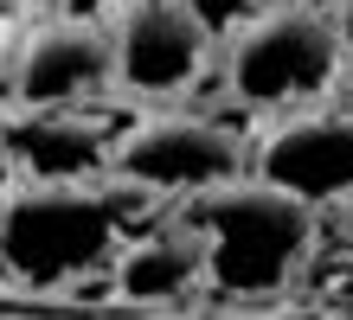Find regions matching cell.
Here are the masks:
<instances>
[{
  "label": "cell",
  "mask_w": 353,
  "mask_h": 320,
  "mask_svg": "<svg viewBox=\"0 0 353 320\" xmlns=\"http://www.w3.org/2000/svg\"><path fill=\"white\" fill-rule=\"evenodd\" d=\"M186 224L205 244V288L232 301H263L302 282L321 250V205L263 173H232L186 199Z\"/></svg>",
  "instance_id": "cell-1"
},
{
  "label": "cell",
  "mask_w": 353,
  "mask_h": 320,
  "mask_svg": "<svg viewBox=\"0 0 353 320\" xmlns=\"http://www.w3.org/2000/svg\"><path fill=\"white\" fill-rule=\"evenodd\" d=\"M110 180V173H103ZM148 205L135 186L90 180H19L0 192V269L26 288H71L110 269L129 218Z\"/></svg>",
  "instance_id": "cell-2"
},
{
  "label": "cell",
  "mask_w": 353,
  "mask_h": 320,
  "mask_svg": "<svg viewBox=\"0 0 353 320\" xmlns=\"http://www.w3.org/2000/svg\"><path fill=\"white\" fill-rule=\"evenodd\" d=\"M347 71L334 19L315 0H270L232 32L225 52V83L244 109H302L334 90Z\"/></svg>",
  "instance_id": "cell-3"
},
{
  "label": "cell",
  "mask_w": 353,
  "mask_h": 320,
  "mask_svg": "<svg viewBox=\"0 0 353 320\" xmlns=\"http://www.w3.org/2000/svg\"><path fill=\"white\" fill-rule=\"evenodd\" d=\"M244 167H251V147L219 116L154 109V116H135L110 141V167L103 173L148 192V199H193V192L244 173Z\"/></svg>",
  "instance_id": "cell-4"
},
{
  "label": "cell",
  "mask_w": 353,
  "mask_h": 320,
  "mask_svg": "<svg viewBox=\"0 0 353 320\" xmlns=\"http://www.w3.org/2000/svg\"><path fill=\"white\" fill-rule=\"evenodd\" d=\"M110 52H116V83L129 96L168 103L205 71L212 32H205V19L186 0H116Z\"/></svg>",
  "instance_id": "cell-5"
},
{
  "label": "cell",
  "mask_w": 353,
  "mask_h": 320,
  "mask_svg": "<svg viewBox=\"0 0 353 320\" xmlns=\"http://www.w3.org/2000/svg\"><path fill=\"white\" fill-rule=\"evenodd\" d=\"M251 173L302 192L308 205L353 199V109H289L276 128H263L251 147Z\"/></svg>",
  "instance_id": "cell-6"
},
{
  "label": "cell",
  "mask_w": 353,
  "mask_h": 320,
  "mask_svg": "<svg viewBox=\"0 0 353 320\" xmlns=\"http://www.w3.org/2000/svg\"><path fill=\"white\" fill-rule=\"evenodd\" d=\"M116 83L110 32L90 19H52L39 26L13 58V109H58V103H90Z\"/></svg>",
  "instance_id": "cell-7"
},
{
  "label": "cell",
  "mask_w": 353,
  "mask_h": 320,
  "mask_svg": "<svg viewBox=\"0 0 353 320\" xmlns=\"http://www.w3.org/2000/svg\"><path fill=\"white\" fill-rule=\"evenodd\" d=\"M0 147L32 180H97L110 167V128L90 122L77 103L58 109H13L0 122Z\"/></svg>",
  "instance_id": "cell-8"
},
{
  "label": "cell",
  "mask_w": 353,
  "mask_h": 320,
  "mask_svg": "<svg viewBox=\"0 0 353 320\" xmlns=\"http://www.w3.org/2000/svg\"><path fill=\"white\" fill-rule=\"evenodd\" d=\"M110 288L135 308H174L205 288V244L186 224V211L141 237H122V250L110 256Z\"/></svg>",
  "instance_id": "cell-9"
},
{
  "label": "cell",
  "mask_w": 353,
  "mask_h": 320,
  "mask_svg": "<svg viewBox=\"0 0 353 320\" xmlns=\"http://www.w3.org/2000/svg\"><path fill=\"white\" fill-rule=\"evenodd\" d=\"M186 7H193V13L205 19V32L219 39V32H238L251 13H263V7H270V0H186Z\"/></svg>",
  "instance_id": "cell-10"
},
{
  "label": "cell",
  "mask_w": 353,
  "mask_h": 320,
  "mask_svg": "<svg viewBox=\"0 0 353 320\" xmlns=\"http://www.w3.org/2000/svg\"><path fill=\"white\" fill-rule=\"evenodd\" d=\"M327 19H334V39H341V58L353 64V0H334V7H327Z\"/></svg>",
  "instance_id": "cell-11"
},
{
  "label": "cell",
  "mask_w": 353,
  "mask_h": 320,
  "mask_svg": "<svg viewBox=\"0 0 353 320\" xmlns=\"http://www.w3.org/2000/svg\"><path fill=\"white\" fill-rule=\"evenodd\" d=\"M334 211H341V231H347V244H353V199H341Z\"/></svg>",
  "instance_id": "cell-12"
},
{
  "label": "cell",
  "mask_w": 353,
  "mask_h": 320,
  "mask_svg": "<svg viewBox=\"0 0 353 320\" xmlns=\"http://www.w3.org/2000/svg\"><path fill=\"white\" fill-rule=\"evenodd\" d=\"M315 7H334V0H315Z\"/></svg>",
  "instance_id": "cell-13"
}]
</instances>
